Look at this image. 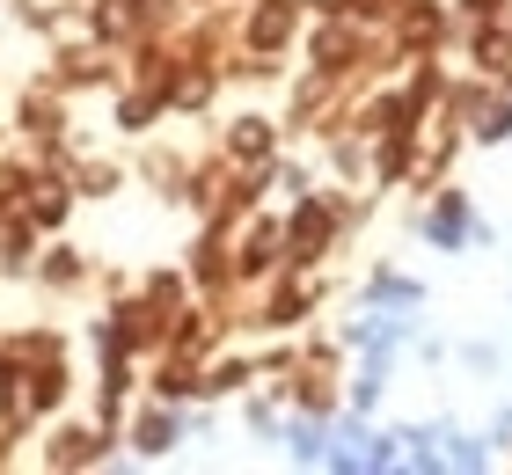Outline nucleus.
Instances as JSON below:
<instances>
[{
    "label": "nucleus",
    "instance_id": "1",
    "mask_svg": "<svg viewBox=\"0 0 512 475\" xmlns=\"http://www.w3.org/2000/svg\"><path fill=\"white\" fill-rule=\"evenodd\" d=\"M330 234H337V205L308 198V205L286 220V249H293V256H315V249H330Z\"/></svg>",
    "mask_w": 512,
    "mask_h": 475
},
{
    "label": "nucleus",
    "instance_id": "2",
    "mask_svg": "<svg viewBox=\"0 0 512 475\" xmlns=\"http://www.w3.org/2000/svg\"><path fill=\"white\" fill-rule=\"evenodd\" d=\"M286 37H293V0H264L249 15V52H278Z\"/></svg>",
    "mask_w": 512,
    "mask_h": 475
},
{
    "label": "nucleus",
    "instance_id": "3",
    "mask_svg": "<svg viewBox=\"0 0 512 475\" xmlns=\"http://www.w3.org/2000/svg\"><path fill=\"white\" fill-rule=\"evenodd\" d=\"M278 242H286V234H278L271 220H256V227L242 234V256H235V271H242V278H256V271H264L271 256H278Z\"/></svg>",
    "mask_w": 512,
    "mask_h": 475
},
{
    "label": "nucleus",
    "instance_id": "4",
    "mask_svg": "<svg viewBox=\"0 0 512 475\" xmlns=\"http://www.w3.org/2000/svg\"><path fill=\"white\" fill-rule=\"evenodd\" d=\"M22 220H30V227H59V220H66V190H59V183H37L30 205H22Z\"/></svg>",
    "mask_w": 512,
    "mask_h": 475
},
{
    "label": "nucleus",
    "instance_id": "5",
    "mask_svg": "<svg viewBox=\"0 0 512 475\" xmlns=\"http://www.w3.org/2000/svg\"><path fill=\"white\" fill-rule=\"evenodd\" d=\"M315 59L330 66V74H344V66L359 59V37H352V30H322V37H315Z\"/></svg>",
    "mask_w": 512,
    "mask_h": 475
},
{
    "label": "nucleus",
    "instance_id": "6",
    "mask_svg": "<svg viewBox=\"0 0 512 475\" xmlns=\"http://www.w3.org/2000/svg\"><path fill=\"white\" fill-rule=\"evenodd\" d=\"M88 461H96V439H88V432H66L52 446V468H88Z\"/></svg>",
    "mask_w": 512,
    "mask_h": 475
},
{
    "label": "nucleus",
    "instance_id": "7",
    "mask_svg": "<svg viewBox=\"0 0 512 475\" xmlns=\"http://www.w3.org/2000/svg\"><path fill=\"white\" fill-rule=\"evenodd\" d=\"M147 15H154V0H110V8H103V22H110V30H139Z\"/></svg>",
    "mask_w": 512,
    "mask_h": 475
},
{
    "label": "nucleus",
    "instance_id": "8",
    "mask_svg": "<svg viewBox=\"0 0 512 475\" xmlns=\"http://www.w3.org/2000/svg\"><path fill=\"white\" fill-rule=\"evenodd\" d=\"M235 154H242V161H264V154H271V132H264V125H235Z\"/></svg>",
    "mask_w": 512,
    "mask_h": 475
},
{
    "label": "nucleus",
    "instance_id": "9",
    "mask_svg": "<svg viewBox=\"0 0 512 475\" xmlns=\"http://www.w3.org/2000/svg\"><path fill=\"white\" fill-rule=\"evenodd\" d=\"M403 37H410V44H432V37H439V15H432V8H410Z\"/></svg>",
    "mask_w": 512,
    "mask_h": 475
},
{
    "label": "nucleus",
    "instance_id": "10",
    "mask_svg": "<svg viewBox=\"0 0 512 475\" xmlns=\"http://www.w3.org/2000/svg\"><path fill=\"white\" fill-rule=\"evenodd\" d=\"M300 307H308V293H278V300H271V322H293Z\"/></svg>",
    "mask_w": 512,
    "mask_h": 475
},
{
    "label": "nucleus",
    "instance_id": "11",
    "mask_svg": "<svg viewBox=\"0 0 512 475\" xmlns=\"http://www.w3.org/2000/svg\"><path fill=\"white\" fill-rule=\"evenodd\" d=\"M366 8H374V15H388V8H403V0H344V15H366Z\"/></svg>",
    "mask_w": 512,
    "mask_h": 475
},
{
    "label": "nucleus",
    "instance_id": "12",
    "mask_svg": "<svg viewBox=\"0 0 512 475\" xmlns=\"http://www.w3.org/2000/svg\"><path fill=\"white\" fill-rule=\"evenodd\" d=\"M469 8H476V15H498V8H505V0H469Z\"/></svg>",
    "mask_w": 512,
    "mask_h": 475
},
{
    "label": "nucleus",
    "instance_id": "13",
    "mask_svg": "<svg viewBox=\"0 0 512 475\" xmlns=\"http://www.w3.org/2000/svg\"><path fill=\"white\" fill-rule=\"evenodd\" d=\"M0 373H8V359H0Z\"/></svg>",
    "mask_w": 512,
    "mask_h": 475
}]
</instances>
